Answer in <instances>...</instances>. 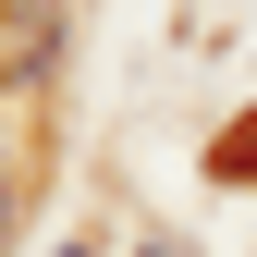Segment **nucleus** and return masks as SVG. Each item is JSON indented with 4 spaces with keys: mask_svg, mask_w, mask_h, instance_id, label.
Instances as JSON below:
<instances>
[{
    "mask_svg": "<svg viewBox=\"0 0 257 257\" xmlns=\"http://www.w3.org/2000/svg\"><path fill=\"white\" fill-rule=\"evenodd\" d=\"M220 172H233V184H257V122H233V135H220Z\"/></svg>",
    "mask_w": 257,
    "mask_h": 257,
    "instance_id": "1",
    "label": "nucleus"
},
{
    "mask_svg": "<svg viewBox=\"0 0 257 257\" xmlns=\"http://www.w3.org/2000/svg\"><path fill=\"white\" fill-rule=\"evenodd\" d=\"M147 257H184V245H147Z\"/></svg>",
    "mask_w": 257,
    "mask_h": 257,
    "instance_id": "2",
    "label": "nucleus"
}]
</instances>
